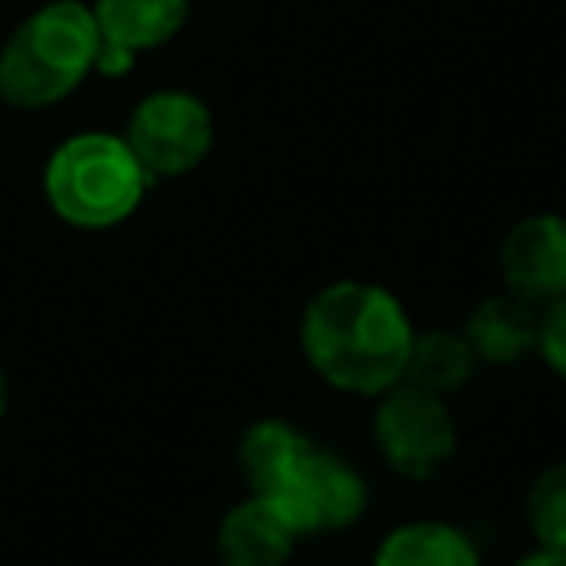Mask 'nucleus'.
Masks as SVG:
<instances>
[{
    "label": "nucleus",
    "mask_w": 566,
    "mask_h": 566,
    "mask_svg": "<svg viewBox=\"0 0 566 566\" xmlns=\"http://www.w3.org/2000/svg\"><path fill=\"white\" fill-rule=\"evenodd\" d=\"M416 323L385 283L334 280L311 295L300 346L323 385L346 396H385L408 377Z\"/></svg>",
    "instance_id": "obj_1"
},
{
    "label": "nucleus",
    "mask_w": 566,
    "mask_h": 566,
    "mask_svg": "<svg viewBox=\"0 0 566 566\" xmlns=\"http://www.w3.org/2000/svg\"><path fill=\"white\" fill-rule=\"evenodd\" d=\"M102 32L82 0H51L0 48V97L12 109H51L97 71Z\"/></svg>",
    "instance_id": "obj_2"
},
{
    "label": "nucleus",
    "mask_w": 566,
    "mask_h": 566,
    "mask_svg": "<svg viewBox=\"0 0 566 566\" xmlns=\"http://www.w3.org/2000/svg\"><path fill=\"white\" fill-rule=\"evenodd\" d=\"M151 175L120 133H78L43 167L48 206L74 229H113L140 210Z\"/></svg>",
    "instance_id": "obj_3"
},
{
    "label": "nucleus",
    "mask_w": 566,
    "mask_h": 566,
    "mask_svg": "<svg viewBox=\"0 0 566 566\" xmlns=\"http://www.w3.org/2000/svg\"><path fill=\"white\" fill-rule=\"evenodd\" d=\"M373 442L392 473L408 481H431L458 450V423L447 400L416 385H396L377 396Z\"/></svg>",
    "instance_id": "obj_4"
},
{
    "label": "nucleus",
    "mask_w": 566,
    "mask_h": 566,
    "mask_svg": "<svg viewBox=\"0 0 566 566\" xmlns=\"http://www.w3.org/2000/svg\"><path fill=\"white\" fill-rule=\"evenodd\" d=\"M140 167L159 179H182L206 164L213 148V113L190 90H156L140 97L120 133Z\"/></svg>",
    "instance_id": "obj_5"
},
{
    "label": "nucleus",
    "mask_w": 566,
    "mask_h": 566,
    "mask_svg": "<svg viewBox=\"0 0 566 566\" xmlns=\"http://www.w3.org/2000/svg\"><path fill=\"white\" fill-rule=\"evenodd\" d=\"M268 501L303 535H326L357 524L369 509V485L342 454L311 442L303 458L283 473Z\"/></svg>",
    "instance_id": "obj_6"
},
{
    "label": "nucleus",
    "mask_w": 566,
    "mask_h": 566,
    "mask_svg": "<svg viewBox=\"0 0 566 566\" xmlns=\"http://www.w3.org/2000/svg\"><path fill=\"white\" fill-rule=\"evenodd\" d=\"M504 292L547 307L566 295V218L563 213H527L501 241Z\"/></svg>",
    "instance_id": "obj_7"
},
{
    "label": "nucleus",
    "mask_w": 566,
    "mask_h": 566,
    "mask_svg": "<svg viewBox=\"0 0 566 566\" xmlns=\"http://www.w3.org/2000/svg\"><path fill=\"white\" fill-rule=\"evenodd\" d=\"M295 543H300V532L283 520V512L268 496L256 493L233 504L213 535V551H218L221 566H287L295 555Z\"/></svg>",
    "instance_id": "obj_8"
},
{
    "label": "nucleus",
    "mask_w": 566,
    "mask_h": 566,
    "mask_svg": "<svg viewBox=\"0 0 566 566\" xmlns=\"http://www.w3.org/2000/svg\"><path fill=\"white\" fill-rule=\"evenodd\" d=\"M481 365H516L539 346V307L512 292L489 295L462 326Z\"/></svg>",
    "instance_id": "obj_9"
},
{
    "label": "nucleus",
    "mask_w": 566,
    "mask_h": 566,
    "mask_svg": "<svg viewBox=\"0 0 566 566\" xmlns=\"http://www.w3.org/2000/svg\"><path fill=\"white\" fill-rule=\"evenodd\" d=\"M105 48L140 59L182 32L190 17V0H94L90 4Z\"/></svg>",
    "instance_id": "obj_10"
},
{
    "label": "nucleus",
    "mask_w": 566,
    "mask_h": 566,
    "mask_svg": "<svg viewBox=\"0 0 566 566\" xmlns=\"http://www.w3.org/2000/svg\"><path fill=\"white\" fill-rule=\"evenodd\" d=\"M373 566H481V551L458 524L408 520L377 543Z\"/></svg>",
    "instance_id": "obj_11"
},
{
    "label": "nucleus",
    "mask_w": 566,
    "mask_h": 566,
    "mask_svg": "<svg viewBox=\"0 0 566 566\" xmlns=\"http://www.w3.org/2000/svg\"><path fill=\"white\" fill-rule=\"evenodd\" d=\"M311 447V439L287 419H260L241 434L237 447V465L241 478L249 485V493L268 496L283 481V473L292 470L303 458V450Z\"/></svg>",
    "instance_id": "obj_12"
},
{
    "label": "nucleus",
    "mask_w": 566,
    "mask_h": 566,
    "mask_svg": "<svg viewBox=\"0 0 566 566\" xmlns=\"http://www.w3.org/2000/svg\"><path fill=\"white\" fill-rule=\"evenodd\" d=\"M478 354L465 342L462 331H423L411 342L408 357V385L434 392L442 400H450L454 392H462L478 373Z\"/></svg>",
    "instance_id": "obj_13"
},
{
    "label": "nucleus",
    "mask_w": 566,
    "mask_h": 566,
    "mask_svg": "<svg viewBox=\"0 0 566 566\" xmlns=\"http://www.w3.org/2000/svg\"><path fill=\"white\" fill-rule=\"evenodd\" d=\"M527 527L539 547L566 551V462H555L527 485Z\"/></svg>",
    "instance_id": "obj_14"
},
{
    "label": "nucleus",
    "mask_w": 566,
    "mask_h": 566,
    "mask_svg": "<svg viewBox=\"0 0 566 566\" xmlns=\"http://www.w3.org/2000/svg\"><path fill=\"white\" fill-rule=\"evenodd\" d=\"M535 354L547 361V369L558 380H566V295L539 307V346H535Z\"/></svg>",
    "instance_id": "obj_15"
},
{
    "label": "nucleus",
    "mask_w": 566,
    "mask_h": 566,
    "mask_svg": "<svg viewBox=\"0 0 566 566\" xmlns=\"http://www.w3.org/2000/svg\"><path fill=\"white\" fill-rule=\"evenodd\" d=\"M516 566H566V551L539 547V543H535V551L520 555V558H516Z\"/></svg>",
    "instance_id": "obj_16"
},
{
    "label": "nucleus",
    "mask_w": 566,
    "mask_h": 566,
    "mask_svg": "<svg viewBox=\"0 0 566 566\" xmlns=\"http://www.w3.org/2000/svg\"><path fill=\"white\" fill-rule=\"evenodd\" d=\"M4 408H9V380H4V369H0V419H4Z\"/></svg>",
    "instance_id": "obj_17"
}]
</instances>
